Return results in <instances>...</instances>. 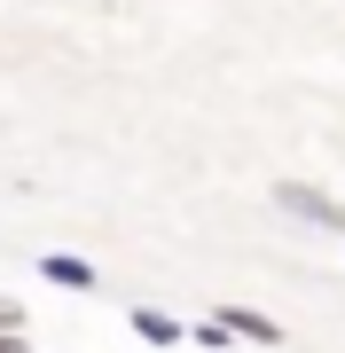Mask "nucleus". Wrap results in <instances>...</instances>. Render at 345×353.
Here are the masks:
<instances>
[{
  "instance_id": "4",
  "label": "nucleus",
  "mask_w": 345,
  "mask_h": 353,
  "mask_svg": "<svg viewBox=\"0 0 345 353\" xmlns=\"http://www.w3.org/2000/svg\"><path fill=\"white\" fill-rule=\"evenodd\" d=\"M39 275H48L55 290H94V267L71 259V252H48V259H39Z\"/></svg>"
},
{
  "instance_id": "1",
  "label": "nucleus",
  "mask_w": 345,
  "mask_h": 353,
  "mask_svg": "<svg viewBox=\"0 0 345 353\" xmlns=\"http://www.w3.org/2000/svg\"><path fill=\"white\" fill-rule=\"evenodd\" d=\"M275 204H282L291 220H314V228H345V204H337V196H322V189H306V181H282V189H275Z\"/></svg>"
},
{
  "instance_id": "5",
  "label": "nucleus",
  "mask_w": 345,
  "mask_h": 353,
  "mask_svg": "<svg viewBox=\"0 0 345 353\" xmlns=\"http://www.w3.org/2000/svg\"><path fill=\"white\" fill-rule=\"evenodd\" d=\"M0 338H24V306L16 299H0Z\"/></svg>"
},
{
  "instance_id": "6",
  "label": "nucleus",
  "mask_w": 345,
  "mask_h": 353,
  "mask_svg": "<svg viewBox=\"0 0 345 353\" xmlns=\"http://www.w3.org/2000/svg\"><path fill=\"white\" fill-rule=\"evenodd\" d=\"M0 353H24V338H0Z\"/></svg>"
},
{
  "instance_id": "3",
  "label": "nucleus",
  "mask_w": 345,
  "mask_h": 353,
  "mask_svg": "<svg viewBox=\"0 0 345 353\" xmlns=\"http://www.w3.org/2000/svg\"><path fill=\"white\" fill-rule=\"evenodd\" d=\"M134 338H141V345H180L189 330H180L165 306H134Z\"/></svg>"
},
{
  "instance_id": "2",
  "label": "nucleus",
  "mask_w": 345,
  "mask_h": 353,
  "mask_svg": "<svg viewBox=\"0 0 345 353\" xmlns=\"http://www.w3.org/2000/svg\"><path fill=\"white\" fill-rule=\"evenodd\" d=\"M220 330H228V338H243V345H282V330L259 314V306H220Z\"/></svg>"
}]
</instances>
